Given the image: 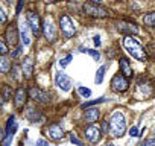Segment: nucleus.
Instances as JSON below:
<instances>
[{
    "instance_id": "obj_1",
    "label": "nucleus",
    "mask_w": 155,
    "mask_h": 146,
    "mask_svg": "<svg viewBox=\"0 0 155 146\" xmlns=\"http://www.w3.org/2000/svg\"><path fill=\"white\" fill-rule=\"evenodd\" d=\"M123 46L125 49L138 61H147V52L140 46V43L137 40H134L132 37H126L123 40Z\"/></svg>"
},
{
    "instance_id": "obj_2",
    "label": "nucleus",
    "mask_w": 155,
    "mask_h": 146,
    "mask_svg": "<svg viewBox=\"0 0 155 146\" xmlns=\"http://www.w3.org/2000/svg\"><path fill=\"white\" fill-rule=\"evenodd\" d=\"M110 129H111V135L114 137H122L126 131V120L125 116L119 111H116L111 119H110Z\"/></svg>"
},
{
    "instance_id": "obj_3",
    "label": "nucleus",
    "mask_w": 155,
    "mask_h": 146,
    "mask_svg": "<svg viewBox=\"0 0 155 146\" xmlns=\"http://www.w3.org/2000/svg\"><path fill=\"white\" fill-rule=\"evenodd\" d=\"M82 9H84V12H85L87 15L94 17V18H105V17H110V11H108V9H105V8H102V6H97V3H93V2L84 3Z\"/></svg>"
},
{
    "instance_id": "obj_4",
    "label": "nucleus",
    "mask_w": 155,
    "mask_h": 146,
    "mask_svg": "<svg viewBox=\"0 0 155 146\" xmlns=\"http://www.w3.org/2000/svg\"><path fill=\"white\" fill-rule=\"evenodd\" d=\"M59 28H61V32H62V35H64L65 38L73 37L74 32H76V26H74L73 20H71L67 14L61 15V18H59Z\"/></svg>"
},
{
    "instance_id": "obj_5",
    "label": "nucleus",
    "mask_w": 155,
    "mask_h": 146,
    "mask_svg": "<svg viewBox=\"0 0 155 146\" xmlns=\"http://www.w3.org/2000/svg\"><path fill=\"white\" fill-rule=\"evenodd\" d=\"M28 25H29L32 34H34L35 37H38L40 32H41V20H40V15L35 14L34 11H29V12H28Z\"/></svg>"
},
{
    "instance_id": "obj_6",
    "label": "nucleus",
    "mask_w": 155,
    "mask_h": 146,
    "mask_svg": "<svg viewBox=\"0 0 155 146\" xmlns=\"http://www.w3.org/2000/svg\"><path fill=\"white\" fill-rule=\"evenodd\" d=\"M116 29H117L120 34L126 35V37H131V35H134V34H138L137 25H135V23H129V22H117V23H116Z\"/></svg>"
},
{
    "instance_id": "obj_7",
    "label": "nucleus",
    "mask_w": 155,
    "mask_h": 146,
    "mask_svg": "<svg viewBox=\"0 0 155 146\" xmlns=\"http://www.w3.org/2000/svg\"><path fill=\"white\" fill-rule=\"evenodd\" d=\"M128 87H129V84H128V79H126L125 75H116L111 81V88L114 91L122 93V91H126Z\"/></svg>"
},
{
    "instance_id": "obj_8",
    "label": "nucleus",
    "mask_w": 155,
    "mask_h": 146,
    "mask_svg": "<svg viewBox=\"0 0 155 146\" xmlns=\"http://www.w3.org/2000/svg\"><path fill=\"white\" fill-rule=\"evenodd\" d=\"M5 38H6V43L11 44V46H15L17 41H18V31H17V26L14 23H11L6 31H5Z\"/></svg>"
},
{
    "instance_id": "obj_9",
    "label": "nucleus",
    "mask_w": 155,
    "mask_h": 146,
    "mask_svg": "<svg viewBox=\"0 0 155 146\" xmlns=\"http://www.w3.org/2000/svg\"><path fill=\"white\" fill-rule=\"evenodd\" d=\"M29 98H32L34 101L41 102V104H47V102L50 101L49 95H47L46 91H43V90L37 88V87H32V88L29 90Z\"/></svg>"
},
{
    "instance_id": "obj_10",
    "label": "nucleus",
    "mask_w": 155,
    "mask_h": 146,
    "mask_svg": "<svg viewBox=\"0 0 155 146\" xmlns=\"http://www.w3.org/2000/svg\"><path fill=\"white\" fill-rule=\"evenodd\" d=\"M43 32H44V37H46L49 41H55L56 32H55V26H53V23H52L50 18H47V20L44 22V25H43Z\"/></svg>"
},
{
    "instance_id": "obj_11",
    "label": "nucleus",
    "mask_w": 155,
    "mask_h": 146,
    "mask_svg": "<svg viewBox=\"0 0 155 146\" xmlns=\"http://www.w3.org/2000/svg\"><path fill=\"white\" fill-rule=\"evenodd\" d=\"M56 85L62 91H68L71 88V79L67 75H64V73H58L56 75Z\"/></svg>"
},
{
    "instance_id": "obj_12",
    "label": "nucleus",
    "mask_w": 155,
    "mask_h": 146,
    "mask_svg": "<svg viewBox=\"0 0 155 146\" xmlns=\"http://www.w3.org/2000/svg\"><path fill=\"white\" fill-rule=\"evenodd\" d=\"M85 137L91 141V143H97L99 140H101V137H102V134H101V129L97 128V126H88L87 129H85Z\"/></svg>"
},
{
    "instance_id": "obj_13",
    "label": "nucleus",
    "mask_w": 155,
    "mask_h": 146,
    "mask_svg": "<svg viewBox=\"0 0 155 146\" xmlns=\"http://www.w3.org/2000/svg\"><path fill=\"white\" fill-rule=\"evenodd\" d=\"M26 99H28V91H26L23 87H20V88L15 91V96H14V104H15V107H17V108L25 107Z\"/></svg>"
},
{
    "instance_id": "obj_14",
    "label": "nucleus",
    "mask_w": 155,
    "mask_h": 146,
    "mask_svg": "<svg viewBox=\"0 0 155 146\" xmlns=\"http://www.w3.org/2000/svg\"><path fill=\"white\" fill-rule=\"evenodd\" d=\"M32 70H34V62H32V59L28 56V58H25V61H23V64H21V73H23L25 79H29V78L32 76Z\"/></svg>"
},
{
    "instance_id": "obj_15",
    "label": "nucleus",
    "mask_w": 155,
    "mask_h": 146,
    "mask_svg": "<svg viewBox=\"0 0 155 146\" xmlns=\"http://www.w3.org/2000/svg\"><path fill=\"white\" fill-rule=\"evenodd\" d=\"M47 132H49V135H50L53 140H61V138L64 137V131H62V128H61L59 125H50V126L47 128Z\"/></svg>"
},
{
    "instance_id": "obj_16",
    "label": "nucleus",
    "mask_w": 155,
    "mask_h": 146,
    "mask_svg": "<svg viewBox=\"0 0 155 146\" xmlns=\"http://www.w3.org/2000/svg\"><path fill=\"white\" fill-rule=\"evenodd\" d=\"M97 117H99V110H97V108H87V110H85V114H84L85 122L93 123V122L97 120Z\"/></svg>"
},
{
    "instance_id": "obj_17",
    "label": "nucleus",
    "mask_w": 155,
    "mask_h": 146,
    "mask_svg": "<svg viewBox=\"0 0 155 146\" xmlns=\"http://www.w3.org/2000/svg\"><path fill=\"white\" fill-rule=\"evenodd\" d=\"M119 64H120V68H122V73L126 76V78H131L132 76V68L129 65V61L126 58H120L119 59Z\"/></svg>"
},
{
    "instance_id": "obj_18",
    "label": "nucleus",
    "mask_w": 155,
    "mask_h": 146,
    "mask_svg": "<svg viewBox=\"0 0 155 146\" xmlns=\"http://www.w3.org/2000/svg\"><path fill=\"white\" fill-rule=\"evenodd\" d=\"M143 23L149 28H153L155 26V11L153 12H147L143 15Z\"/></svg>"
},
{
    "instance_id": "obj_19",
    "label": "nucleus",
    "mask_w": 155,
    "mask_h": 146,
    "mask_svg": "<svg viewBox=\"0 0 155 146\" xmlns=\"http://www.w3.org/2000/svg\"><path fill=\"white\" fill-rule=\"evenodd\" d=\"M17 129V122L14 117H9L8 119V123H6V135H12Z\"/></svg>"
},
{
    "instance_id": "obj_20",
    "label": "nucleus",
    "mask_w": 155,
    "mask_h": 146,
    "mask_svg": "<svg viewBox=\"0 0 155 146\" xmlns=\"http://www.w3.org/2000/svg\"><path fill=\"white\" fill-rule=\"evenodd\" d=\"M21 41L25 46H29L31 44V38H29V32H28V25L23 23L21 26Z\"/></svg>"
},
{
    "instance_id": "obj_21",
    "label": "nucleus",
    "mask_w": 155,
    "mask_h": 146,
    "mask_svg": "<svg viewBox=\"0 0 155 146\" xmlns=\"http://www.w3.org/2000/svg\"><path fill=\"white\" fill-rule=\"evenodd\" d=\"M26 117H28L31 122H37L41 116H40V113H38L35 108H29V110L26 111Z\"/></svg>"
},
{
    "instance_id": "obj_22",
    "label": "nucleus",
    "mask_w": 155,
    "mask_h": 146,
    "mask_svg": "<svg viewBox=\"0 0 155 146\" xmlns=\"http://www.w3.org/2000/svg\"><path fill=\"white\" fill-rule=\"evenodd\" d=\"M2 98H3V102H6V101H9L12 98V88L9 85H3V88H2Z\"/></svg>"
},
{
    "instance_id": "obj_23",
    "label": "nucleus",
    "mask_w": 155,
    "mask_h": 146,
    "mask_svg": "<svg viewBox=\"0 0 155 146\" xmlns=\"http://www.w3.org/2000/svg\"><path fill=\"white\" fill-rule=\"evenodd\" d=\"M9 68H11L9 59H6L5 56H2V59H0V70H2V73H8Z\"/></svg>"
},
{
    "instance_id": "obj_24",
    "label": "nucleus",
    "mask_w": 155,
    "mask_h": 146,
    "mask_svg": "<svg viewBox=\"0 0 155 146\" xmlns=\"http://www.w3.org/2000/svg\"><path fill=\"white\" fill-rule=\"evenodd\" d=\"M104 75H105V67L102 65L99 70H97V73H96V84H102V81H104Z\"/></svg>"
},
{
    "instance_id": "obj_25",
    "label": "nucleus",
    "mask_w": 155,
    "mask_h": 146,
    "mask_svg": "<svg viewBox=\"0 0 155 146\" xmlns=\"http://www.w3.org/2000/svg\"><path fill=\"white\" fill-rule=\"evenodd\" d=\"M78 91H79V95L84 96V98H90L91 96V90L90 88H85V87H79V88H78Z\"/></svg>"
},
{
    "instance_id": "obj_26",
    "label": "nucleus",
    "mask_w": 155,
    "mask_h": 146,
    "mask_svg": "<svg viewBox=\"0 0 155 146\" xmlns=\"http://www.w3.org/2000/svg\"><path fill=\"white\" fill-rule=\"evenodd\" d=\"M81 52L90 53V55H91V56H93V58H94L96 61H97V59L101 58V53H99V52H96V50H91V49H81Z\"/></svg>"
},
{
    "instance_id": "obj_27",
    "label": "nucleus",
    "mask_w": 155,
    "mask_h": 146,
    "mask_svg": "<svg viewBox=\"0 0 155 146\" xmlns=\"http://www.w3.org/2000/svg\"><path fill=\"white\" fill-rule=\"evenodd\" d=\"M105 101H107L105 98H101V99H96V101H90V102L84 104L82 108H88V107H91V105H96V104H101V102H105Z\"/></svg>"
},
{
    "instance_id": "obj_28",
    "label": "nucleus",
    "mask_w": 155,
    "mask_h": 146,
    "mask_svg": "<svg viewBox=\"0 0 155 146\" xmlns=\"http://www.w3.org/2000/svg\"><path fill=\"white\" fill-rule=\"evenodd\" d=\"M71 59H73V55H67L65 58H62V59L59 61V65H61V67H67L68 62H70Z\"/></svg>"
},
{
    "instance_id": "obj_29",
    "label": "nucleus",
    "mask_w": 155,
    "mask_h": 146,
    "mask_svg": "<svg viewBox=\"0 0 155 146\" xmlns=\"http://www.w3.org/2000/svg\"><path fill=\"white\" fill-rule=\"evenodd\" d=\"M0 53H2V56H5L8 53V46H6V41L5 40L0 41Z\"/></svg>"
},
{
    "instance_id": "obj_30",
    "label": "nucleus",
    "mask_w": 155,
    "mask_h": 146,
    "mask_svg": "<svg viewBox=\"0 0 155 146\" xmlns=\"http://www.w3.org/2000/svg\"><path fill=\"white\" fill-rule=\"evenodd\" d=\"M147 53L155 59V43H150V44L147 46Z\"/></svg>"
},
{
    "instance_id": "obj_31",
    "label": "nucleus",
    "mask_w": 155,
    "mask_h": 146,
    "mask_svg": "<svg viewBox=\"0 0 155 146\" xmlns=\"http://www.w3.org/2000/svg\"><path fill=\"white\" fill-rule=\"evenodd\" d=\"M129 135H131V137H138V135H141V134L138 132L137 126H132V128L129 129Z\"/></svg>"
},
{
    "instance_id": "obj_32",
    "label": "nucleus",
    "mask_w": 155,
    "mask_h": 146,
    "mask_svg": "<svg viewBox=\"0 0 155 146\" xmlns=\"http://www.w3.org/2000/svg\"><path fill=\"white\" fill-rule=\"evenodd\" d=\"M140 146H155V138H147V140H144Z\"/></svg>"
},
{
    "instance_id": "obj_33",
    "label": "nucleus",
    "mask_w": 155,
    "mask_h": 146,
    "mask_svg": "<svg viewBox=\"0 0 155 146\" xmlns=\"http://www.w3.org/2000/svg\"><path fill=\"white\" fill-rule=\"evenodd\" d=\"M18 71H20V67L18 65H14L12 67V78L14 79H18Z\"/></svg>"
},
{
    "instance_id": "obj_34",
    "label": "nucleus",
    "mask_w": 155,
    "mask_h": 146,
    "mask_svg": "<svg viewBox=\"0 0 155 146\" xmlns=\"http://www.w3.org/2000/svg\"><path fill=\"white\" fill-rule=\"evenodd\" d=\"M70 140H71L74 144H78V146H82V143H81L79 140H78V137H76L74 134H70Z\"/></svg>"
},
{
    "instance_id": "obj_35",
    "label": "nucleus",
    "mask_w": 155,
    "mask_h": 146,
    "mask_svg": "<svg viewBox=\"0 0 155 146\" xmlns=\"http://www.w3.org/2000/svg\"><path fill=\"white\" fill-rule=\"evenodd\" d=\"M20 53H21V47H17L11 55H12V58H17V56H20Z\"/></svg>"
},
{
    "instance_id": "obj_36",
    "label": "nucleus",
    "mask_w": 155,
    "mask_h": 146,
    "mask_svg": "<svg viewBox=\"0 0 155 146\" xmlns=\"http://www.w3.org/2000/svg\"><path fill=\"white\" fill-rule=\"evenodd\" d=\"M102 132H104V134H107V132H108V122H107V120H104V122H102Z\"/></svg>"
},
{
    "instance_id": "obj_37",
    "label": "nucleus",
    "mask_w": 155,
    "mask_h": 146,
    "mask_svg": "<svg viewBox=\"0 0 155 146\" xmlns=\"http://www.w3.org/2000/svg\"><path fill=\"white\" fill-rule=\"evenodd\" d=\"M37 144H38V146H49V143H47L46 140H43V138H40V140L37 141Z\"/></svg>"
},
{
    "instance_id": "obj_38",
    "label": "nucleus",
    "mask_w": 155,
    "mask_h": 146,
    "mask_svg": "<svg viewBox=\"0 0 155 146\" xmlns=\"http://www.w3.org/2000/svg\"><path fill=\"white\" fill-rule=\"evenodd\" d=\"M0 15H2V23H5L6 22V14H5L3 9H0Z\"/></svg>"
},
{
    "instance_id": "obj_39",
    "label": "nucleus",
    "mask_w": 155,
    "mask_h": 146,
    "mask_svg": "<svg viewBox=\"0 0 155 146\" xmlns=\"http://www.w3.org/2000/svg\"><path fill=\"white\" fill-rule=\"evenodd\" d=\"M23 3H25V0H20V2H18V5H17V12H20V11H21Z\"/></svg>"
},
{
    "instance_id": "obj_40",
    "label": "nucleus",
    "mask_w": 155,
    "mask_h": 146,
    "mask_svg": "<svg viewBox=\"0 0 155 146\" xmlns=\"http://www.w3.org/2000/svg\"><path fill=\"white\" fill-rule=\"evenodd\" d=\"M93 41H94L96 46H101V38H99V35H96V37L93 38Z\"/></svg>"
},
{
    "instance_id": "obj_41",
    "label": "nucleus",
    "mask_w": 155,
    "mask_h": 146,
    "mask_svg": "<svg viewBox=\"0 0 155 146\" xmlns=\"http://www.w3.org/2000/svg\"><path fill=\"white\" fill-rule=\"evenodd\" d=\"M91 2H93V3H101L102 0H91Z\"/></svg>"
},
{
    "instance_id": "obj_42",
    "label": "nucleus",
    "mask_w": 155,
    "mask_h": 146,
    "mask_svg": "<svg viewBox=\"0 0 155 146\" xmlns=\"http://www.w3.org/2000/svg\"><path fill=\"white\" fill-rule=\"evenodd\" d=\"M104 146H114V144H113V143H105Z\"/></svg>"
},
{
    "instance_id": "obj_43",
    "label": "nucleus",
    "mask_w": 155,
    "mask_h": 146,
    "mask_svg": "<svg viewBox=\"0 0 155 146\" xmlns=\"http://www.w3.org/2000/svg\"><path fill=\"white\" fill-rule=\"evenodd\" d=\"M47 3H52V2H56V0H46Z\"/></svg>"
},
{
    "instance_id": "obj_44",
    "label": "nucleus",
    "mask_w": 155,
    "mask_h": 146,
    "mask_svg": "<svg viewBox=\"0 0 155 146\" xmlns=\"http://www.w3.org/2000/svg\"><path fill=\"white\" fill-rule=\"evenodd\" d=\"M6 2H8V3H11V2H12V0H6Z\"/></svg>"
}]
</instances>
